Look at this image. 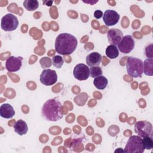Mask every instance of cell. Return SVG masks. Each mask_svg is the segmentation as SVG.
Masks as SVG:
<instances>
[{
  "instance_id": "20",
  "label": "cell",
  "mask_w": 153,
  "mask_h": 153,
  "mask_svg": "<svg viewBox=\"0 0 153 153\" xmlns=\"http://www.w3.org/2000/svg\"><path fill=\"white\" fill-rule=\"evenodd\" d=\"M90 69V76L92 78H96L97 76L102 75L103 71L102 68L99 66H91L89 68Z\"/></svg>"
},
{
  "instance_id": "24",
  "label": "cell",
  "mask_w": 153,
  "mask_h": 153,
  "mask_svg": "<svg viewBox=\"0 0 153 153\" xmlns=\"http://www.w3.org/2000/svg\"><path fill=\"white\" fill-rule=\"evenodd\" d=\"M103 12L99 10H97L94 12V17L96 19H99L103 16Z\"/></svg>"
},
{
  "instance_id": "13",
  "label": "cell",
  "mask_w": 153,
  "mask_h": 153,
  "mask_svg": "<svg viewBox=\"0 0 153 153\" xmlns=\"http://www.w3.org/2000/svg\"><path fill=\"white\" fill-rule=\"evenodd\" d=\"M102 56L97 52H93L86 57V63L90 67L99 66L102 62Z\"/></svg>"
},
{
  "instance_id": "19",
  "label": "cell",
  "mask_w": 153,
  "mask_h": 153,
  "mask_svg": "<svg viewBox=\"0 0 153 153\" xmlns=\"http://www.w3.org/2000/svg\"><path fill=\"white\" fill-rule=\"evenodd\" d=\"M24 7L29 11L36 10L39 7V2L37 0H25L23 2Z\"/></svg>"
},
{
  "instance_id": "6",
  "label": "cell",
  "mask_w": 153,
  "mask_h": 153,
  "mask_svg": "<svg viewBox=\"0 0 153 153\" xmlns=\"http://www.w3.org/2000/svg\"><path fill=\"white\" fill-rule=\"evenodd\" d=\"M134 131L142 138L152 136V125L145 120L137 121L134 124Z\"/></svg>"
},
{
  "instance_id": "17",
  "label": "cell",
  "mask_w": 153,
  "mask_h": 153,
  "mask_svg": "<svg viewBox=\"0 0 153 153\" xmlns=\"http://www.w3.org/2000/svg\"><path fill=\"white\" fill-rule=\"evenodd\" d=\"M143 73L147 76L153 75V59L148 58L143 62Z\"/></svg>"
},
{
  "instance_id": "16",
  "label": "cell",
  "mask_w": 153,
  "mask_h": 153,
  "mask_svg": "<svg viewBox=\"0 0 153 153\" xmlns=\"http://www.w3.org/2000/svg\"><path fill=\"white\" fill-rule=\"evenodd\" d=\"M108 83V81L107 78L103 76L100 75L94 78L93 81L94 85L99 90H103L105 89Z\"/></svg>"
},
{
  "instance_id": "8",
  "label": "cell",
  "mask_w": 153,
  "mask_h": 153,
  "mask_svg": "<svg viewBox=\"0 0 153 153\" xmlns=\"http://www.w3.org/2000/svg\"><path fill=\"white\" fill-rule=\"evenodd\" d=\"M118 49L123 53H130L135 46V41L131 35H127L122 38L121 41L118 44Z\"/></svg>"
},
{
  "instance_id": "5",
  "label": "cell",
  "mask_w": 153,
  "mask_h": 153,
  "mask_svg": "<svg viewBox=\"0 0 153 153\" xmlns=\"http://www.w3.org/2000/svg\"><path fill=\"white\" fill-rule=\"evenodd\" d=\"M19 26V20L16 16L8 13L4 16L1 19V27L5 32H11L16 30Z\"/></svg>"
},
{
  "instance_id": "9",
  "label": "cell",
  "mask_w": 153,
  "mask_h": 153,
  "mask_svg": "<svg viewBox=\"0 0 153 153\" xmlns=\"http://www.w3.org/2000/svg\"><path fill=\"white\" fill-rule=\"evenodd\" d=\"M73 75L75 78L79 81H84L90 76V69L88 66L84 63L77 64L74 69Z\"/></svg>"
},
{
  "instance_id": "3",
  "label": "cell",
  "mask_w": 153,
  "mask_h": 153,
  "mask_svg": "<svg viewBox=\"0 0 153 153\" xmlns=\"http://www.w3.org/2000/svg\"><path fill=\"white\" fill-rule=\"evenodd\" d=\"M127 74L133 77H140L143 73V62L138 58L132 56L128 57L126 63Z\"/></svg>"
},
{
  "instance_id": "21",
  "label": "cell",
  "mask_w": 153,
  "mask_h": 153,
  "mask_svg": "<svg viewBox=\"0 0 153 153\" xmlns=\"http://www.w3.org/2000/svg\"><path fill=\"white\" fill-rule=\"evenodd\" d=\"M52 63H53V65L56 67V68H61L62 65H63L64 63V60L62 58V56H59V55H56L53 57L52 58Z\"/></svg>"
},
{
  "instance_id": "11",
  "label": "cell",
  "mask_w": 153,
  "mask_h": 153,
  "mask_svg": "<svg viewBox=\"0 0 153 153\" xmlns=\"http://www.w3.org/2000/svg\"><path fill=\"white\" fill-rule=\"evenodd\" d=\"M120 14L115 10H107L103 14V20L107 26L116 25L120 20Z\"/></svg>"
},
{
  "instance_id": "1",
  "label": "cell",
  "mask_w": 153,
  "mask_h": 153,
  "mask_svg": "<svg viewBox=\"0 0 153 153\" xmlns=\"http://www.w3.org/2000/svg\"><path fill=\"white\" fill-rule=\"evenodd\" d=\"M78 41L75 36L68 33H60L56 39L54 47L57 53L62 55L71 54L76 50Z\"/></svg>"
},
{
  "instance_id": "25",
  "label": "cell",
  "mask_w": 153,
  "mask_h": 153,
  "mask_svg": "<svg viewBox=\"0 0 153 153\" xmlns=\"http://www.w3.org/2000/svg\"><path fill=\"white\" fill-rule=\"evenodd\" d=\"M52 3H53V1H44L43 2V4H45V5L47 6H51L52 5Z\"/></svg>"
},
{
  "instance_id": "2",
  "label": "cell",
  "mask_w": 153,
  "mask_h": 153,
  "mask_svg": "<svg viewBox=\"0 0 153 153\" xmlns=\"http://www.w3.org/2000/svg\"><path fill=\"white\" fill-rule=\"evenodd\" d=\"M42 116L47 121H57L62 118V103L56 99L47 100L41 109Z\"/></svg>"
},
{
  "instance_id": "18",
  "label": "cell",
  "mask_w": 153,
  "mask_h": 153,
  "mask_svg": "<svg viewBox=\"0 0 153 153\" xmlns=\"http://www.w3.org/2000/svg\"><path fill=\"white\" fill-rule=\"evenodd\" d=\"M105 53L106 56L111 59H115L119 55V51L117 47L112 44H110L107 47Z\"/></svg>"
},
{
  "instance_id": "4",
  "label": "cell",
  "mask_w": 153,
  "mask_h": 153,
  "mask_svg": "<svg viewBox=\"0 0 153 153\" xmlns=\"http://www.w3.org/2000/svg\"><path fill=\"white\" fill-rule=\"evenodd\" d=\"M142 138L139 136H131L128 139L124 152L128 153H143L145 151Z\"/></svg>"
},
{
  "instance_id": "12",
  "label": "cell",
  "mask_w": 153,
  "mask_h": 153,
  "mask_svg": "<svg viewBox=\"0 0 153 153\" xmlns=\"http://www.w3.org/2000/svg\"><path fill=\"white\" fill-rule=\"evenodd\" d=\"M107 38L109 44L117 46L123 38V33L118 29H111L107 32Z\"/></svg>"
},
{
  "instance_id": "22",
  "label": "cell",
  "mask_w": 153,
  "mask_h": 153,
  "mask_svg": "<svg viewBox=\"0 0 153 153\" xmlns=\"http://www.w3.org/2000/svg\"><path fill=\"white\" fill-rule=\"evenodd\" d=\"M143 143L146 149H152L153 148V140L152 136H147L142 138Z\"/></svg>"
},
{
  "instance_id": "23",
  "label": "cell",
  "mask_w": 153,
  "mask_h": 153,
  "mask_svg": "<svg viewBox=\"0 0 153 153\" xmlns=\"http://www.w3.org/2000/svg\"><path fill=\"white\" fill-rule=\"evenodd\" d=\"M145 54L148 58H152V44H149L146 47Z\"/></svg>"
},
{
  "instance_id": "10",
  "label": "cell",
  "mask_w": 153,
  "mask_h": 153,
  "mask_svg": "<svg viewBox=\"0 0 153 153\" xmlns=\"http://www.w3.org/2000/svg\"><path fill=\"white\" fill-rule=\"evenodd\" d=\"M23 57L21 56L9 57L5 62V68L10 72H14L19 71L22 66Z\"/></svg>"
},
{
  "instance_id": "7",
  "label": "cell",
  "mask_w": 153,
  "mask_h": 153,
  "mask_svg": "<svg viewBox=\"0 0 153 153\" xmlns=\"http://www.w3.org/2000/svg\"><path fill=\"white\" fill-rule=\"evenodd\" d=\"M40 82L47 86L54 84L57 81V75L54 70L47 69L44 70L40 75Z\"/></svg>"
},
{
  "instance_id": "15",
  "label": "cell",
  "mask_w": 153,
  "mask_h": 153,
  "mask_svg": "<svg viewBox=\"0 0 153 153\" xmlns=\"http://www.w3.org/2000/svg\"><path fill=\"white\" fill-rule=\"evenodd\" d=\"M14 131L19 135L22 136L25 134L28 131V127L26 123L23 120H19L13 126Z\"/></svg>"
},
{
  "instance_id": "14",
  "label": "cell",
  "mask_w": 153,
  "mask_h": 153,
  "mask_svg": "<svg viewBox=\"0 0 153 153\" xmlns=\"http://www.w3.org/2000/svg\"><path fill=\"white\" fill-rule=\"evenodd\" d=\"M15 111L13 107L9 103H4L0 106V115L1 117L9 119L13 117Z\"/></svg>"
}]
</instances>
